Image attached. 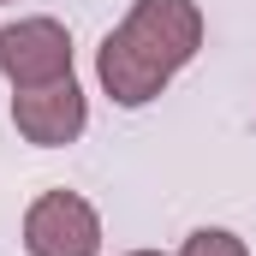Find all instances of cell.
I'll return each mask as SVG.
<instances>
[{
	"label": "cell",
	"mask_w": 256,
	"mask_h": 256,
	"mask_svg": "<svg viewBox=\"0 0 256 256\" xmlns=\"http://www.w3.org/2000/svg\"><path fill=\"white\" fill-rule=\"evenodd\" d=\"M202 48V12L196 0H131V12L102 36L96 78L120 108H149L173 72H185Z\"/></svg>",
	"instance_id": "1"
},
{
	"label": "cell",
	"mask_w": 256,
	"mask_h": 256,
	"mask_svg": "<svg viewBox=\"0 0 256 256\" xmlns=\"http://www.w3.org/2000/svg\"><path fill=\"white\" fill-rule=\"evenodd\" d=\"M0 72L12 90H42L72 78V36L60 18H18L0 30Z\"/></svg>",
	"instance_id": "2"
},
{
	"label": "cell",
	"mask_w": 256,
	"mask_h": 256,
	"mask_svg": "<svg viewBox=\"0 0 256 256\" xmlns=\"http://www.w3.org/2000/svg\"><path fill=\"white\" fill-rule=\"evenodd\" d=\"M24 250L30 256H96L102 250V214L78 191H42L24 208Z\"/></svg>",
	"instance_id": "3"
},
{
	"label": "cell",
	"mask_w": 256,
	"mask_h": 256,
	"mask_svg": "<svg viewBox=\"0 0 256 256\" xmlns=\"http://www.w3.org/2000/svg\"><path fill=\"white\" fill-rule=\"evenodd\" d=\"M12 126H18L24 143H36V149H66V143H78L84 126H90V102H84L78 78L42 84V90H18V96H12Z\"/></svg>",
	"instance_id": "4"
},
{
	"label": "cell",
	"mask_w": 256,
	"mask_h": 256,
	"mask_svg": "<svg viewBox=\"0 0 256 256\" xmlns=\"http://www.w3.org/2000/svg\"><path fill=\"white\" fill-rule=\"evenodd\" d=\"M179 256H250V244L238 232H226V226H196L191 238L179 244Z\"/></svg>",
	"instance_id": "5"
},
{
	"label": "cell",
	"mask_w": 256,
	"mask_h": 256,
	"mask_svg": "<svg viewBox=\"0 0 256 256\" xmlns=\"http://www.w3.org/2000/svg\"><path fill=\"white\" fill-rule=\"evenodd\" d=\"M126 256H161V250H126Z\"/></svg>",
	"instance_id": "6"
},
{
	"label": "cell",
	"mask_w": 256,
	"mask_h": 256,
	"mask_svg": "<svg viewBox=\"0 0 256 256\" xmlns=\"http://www.w3.org/2000/svg\"><path fill=\"white\" fill-rule=\"evenodd\" d=\"M0 6H6V0H0Z\"/></svg>",
	"instance_id": "7"
}]
</instances>
